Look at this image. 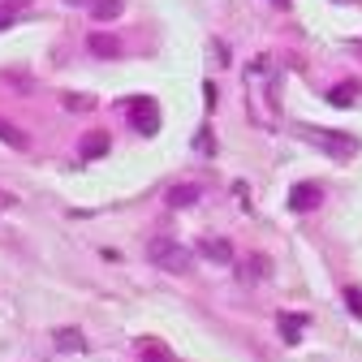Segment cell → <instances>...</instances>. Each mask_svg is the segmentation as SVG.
I'll return each instance as SVG.
<instances>
[{
  "label": "cell",
  "instance_id": "1",
  "mask_svg": "<svg viewBox=\"0 0 362 362\" xmlns=\"http://www.w3.org/2000/svg\"><path fill=\"white\" fill-rule=\"evenodd\" d=\"M298 139H306V143H315L328 160H349V156H358V139L354 134H332V129H315V125H298Z\"/></svg>",
  "mask_w": 362,
  "mask_h": 362
},
{
  "label": "cell",
  "instance_id": "2",
  "mask_svg": "<svg viewBox=\"0 0 362 362\" xmlns=\"http://www.w3.org/2000/svg\"><path fill=\"white\" fill-rule=\"evenodd\" d=\"M147 259H151L156 267H164V272H186V267H190V250L177 246V242L164 238V233L147 242Z\"/></svg>",
  "mask_w": 362,
  "mask_h": 362
},
{
  "label": "cell",
  "instance_id": "3",
  "mask_svg": "<svg viewBox=\"0 0 362 362\" xmlns=\"http://www.w3.org/2000/svg\"><path fill=\"white\" fill-rule=\"evenodd\" d=\"M129 121L139 134H156L160 129V108L156 100H129Z\"/></svg>",
  "mask_w": 362,
  "mask_h": 362
},
{
  "label": "cell",
  "instance_id": "4",
  "mask_svg": "<svg viewBox=\"0 0 362 362\" xmlns=\"http://www.w3.org/2000/svg\"><path fill=\"white\" fill-rule=\"evenodd\" d=\"M320 199H324V190L315 186V181H298V186L289 190V207L293 211H315V207H320Z\"/></svg>",
  "mask_w": 362,
  "mask_h": 362
},
{
  "label": "cell",
  "instance_id": "5",
  "mask_svg": "<svg viewBox=\"0 0 362 362\" xmlns=\"http://www.w3.org/2000/svg\"><path fill=\"white\" fill-rule=\"evenodd\" d=\"M78 156H82V160H104V156H108V134H104V129H90V134H82Z\"/></svg>",
  "mask_w": 362,
  "mask_h": 362
},
{
  "label": "cell",
  "instance_id": "6",
  "mask_svg": "<svg viewBox=\"0 0 362 362\" xmlns=\"http://www.w3.org/2000/svg\"><path fill=\"white\" fill-rule=\"evenodd\" d=\"M199 255H207V259H216V263H233V259H238L233 246L224 242V238H203V242H199Z\"/></svg>",
  "mask_w": 362,
  "mask_h": 362
},
{
  "label": "cell",
  "instance_id": "7",
  "mask_svg": "<svg viewBox=\"0 0 362 362\" xmlns=\"http://www.w3.org/2000/svg\"><path fill=\"white\" fill-rule=\"evenodd\" d=\"M0 143L13 147V151H30V139H26V134H22L13 121H5V117H0Z\"/></svg>",
  "mask_w": 362,
  "mask_h": 362
},
{
  "label": "cell",
  "instance_id": "8",
  "mask_svg": "<svg viewBox=\"0 0 362 362\" xmlns=\"http://www.w3.org/2000/svg\"><path fill=\"white\" fill-rule=\"evenodd\" d=\"M139 358H143V362H173L168 345L156 341V337H143V341H139Z\"/></svg>",
  "mask_w": 362,
  "mask_h": 362
},
{
  "label": "cell",
  "instance_id": "9",
  "mask_svg": "<svg viewBox=\"0 0 362 362\" xmlns=\"http://www.w3.org/2000/svg\"><path fill=\"white\" fill-rule=\"evenodd\" d=\"M302 328H306V315H281V337H285V345H298L302 341Z\"/></svg>",
  "mask_w": 362,
  "mask_h": 362
},
{
  "label": "cell",
  "instance_id": "10",
  "mask_svg": "<svg viewBox=\"0 0 362 362\" xmlns=\"http://www.w3.org/2000/svg\"><path fill=\"white\" fill-rule=\"evenodd\" d=\"M86 48L95 52V57H117V52H121V43H117L112 35H90V39H86Z\"/></svg>",
  "mask_w": 362,
  "mask_h": 362
},
{
  "label": "cell",
  "instance_id": "11",
  "mask_svg": "<svg viewBox=\"0 0 362 362\" xmlns=\"http://www.w3.org/2000/svg\"><path fill=\"white\" fill-rule=\"evenodd\" d=\"M199 186H173L168 190V207H190V203H199Z\"/></svg>",
  "mask_w": 362,
  "mask_h": 362
},
{
  "label": "cell",
  "instance_id": "12",
  "mask_svg": "<svg viewBox=\"0 0 362 362\" xmlns=\"http://www.w3.org/2000/svg\"><path fill=\"white\" fill-rule=\"evenodd\" d=\"M121 9H125V0H95V5H90L95 22H112V18H121Z\"/></svg>",
  "mask_w": 362,
  "mask_h": 362
},
{
  "label": "cell",
  "instance_id": "13",
  "mask_svg": "<svg viewBox=\"0 0 362 362\" xmlns=\"http://www.w3.org/2000/svg\"><path fill=\"white\" fill-rule=\"evenodd\" d=\"M358 100V82H341V86H332V95H328V104H337V108H349Z\"/></svg>",
  "mask_w": 362,
  "mask_h": 362
},
{
  "label": "cell",
  "instance_id": "14",
  "mask_svg": "<svg viewBox=\"0 0 362 362\" xmlns=\"http://www.w3.org/2000/svg\"><path fill=\"white\" fill-rule=\"evenodd\" d=\"M57 349H74V354H82L86 341L78 337V328H61V332H57Z\"/></svg>",
  "mask_w": 362,
  "mask_h": 362
},
{
  "label": "cell",
  "instance_id": "15",
  "mask_svg": "<svg viewBox=\"0 0 362 362\" xmlns=\"http://www.w3.org/2000/svg\"><path fill=\"white\" fill-rule=\"evenodd\" d=\"M267 272H272V263H267L263 255H255V259H250V267H242V281H263Z\"/></svg>",
  "mask_w": 362,
  "mask_h": 362
},
{
  "label": "cell",
  "instance_id": "16",
  "mask_svg": "<svg viewBox=\"0 0 362 362\" xmlns=\"http://www.w3.org/2000/svg\"><path fill=\"white\" fill-rule=\"evenodd\" d=\"M345 306H349L354 320H362V289H358V285H349V289H345Z\"/></svg>",
  "mask_w": 362,
  "mask_h": 362
},
{
  "label": "cell",
  "instance_id": "17",
  "mask_svg": "<svg viewBox=\"0 0 362 362\" xmlns=\"http://www.w3.org/2000/svg\"><path fill=\"white\" fill-rule=\"evenodd\" d=\"M13 13H18V5H5V9H0V26H9V22H13Z\"/></svg>",
  "mask_w": 362,
  "mask_h": 362
},
{
  "label": "cell",
  "instance_id": "18",
  "mask_svg": "<svg viewBox=\"0 0 362 362\" xmlns=\"http://www.w3.org/2000/svg\"><path fill=\"white\" fill-rule=\"evenodd\" d=\"M69 5H82V0H69Z\"/></svg>",
  "mask_w": 362,
  "mask_h": 362
},
{
  "label": "cell",
  "instance_id": "19",
  "mask_svg": "<svg viewBox=\"0 0 362 362\" xmlns=\"http://www.w3.org/2000/svg\"><path fill=\"white\" fill-rule=\"evenodd\" d=\"M281 5H289V0H281Z\"/></svg>",
  "mask_w": 362,
  "mask_h": 362
}]
</instances>
